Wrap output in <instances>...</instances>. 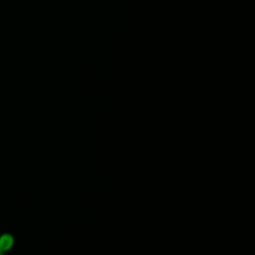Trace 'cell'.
Returning <instances> with one entry per match:
<instances>
[{"label":"cell","mask_w":255,"mask_h":255,"mask_svg":"<svg viewBox=\"0 0 255 255\" xmlns=\"http://www.w3.org/2000/svg\"><path fill=\"white\" fill-rule=\"evenodd\" d=\"M0 255H5V253H4V252H2V251L0 250Z\"/></svg>","instance_id":"cell-2"},{"label":"cell","mask_w":255,"mask_h":255,"mask_svg":"<svg viewBox=\"0 0 255 255\" xmlns=\"http://www.w3.org/2000/svg\"><path fill=\"white\" fill-rule=\"evenodd\" d=\"M15 244V238L13 234L5 232L0 235V250L4 253L10 251Z\"/></svg>","instance_id":"cell-1"}]
</instances>
